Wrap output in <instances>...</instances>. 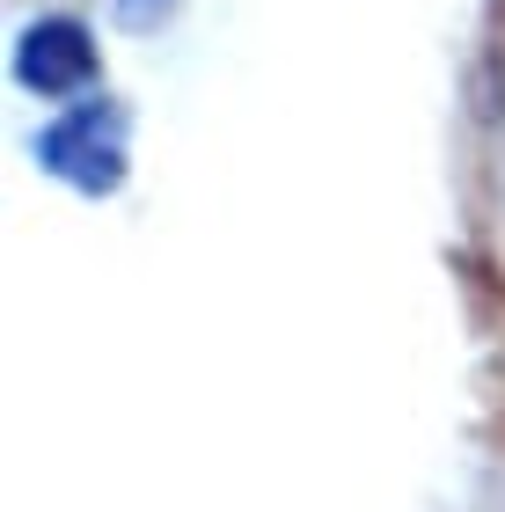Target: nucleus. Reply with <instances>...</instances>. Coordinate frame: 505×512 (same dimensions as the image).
Returning <instances> with one entry per match:
<instances>
[{
	"instance_id": "1",
	"label": "nucleus",
	"mask_w": 505,
	"mask_h": 512,
	"mask_svg": "<svg viewBox=\"0 0 505 512\" xmlns=\"http://www.w3.org/2000/svg\"><path fill=\"white\" fill-rule=\"evenodd\" d=\"M88 37L74 30V22H44V30L22 37V81L30 88H66V81H81L88 74Z\"/></svg>"
},
{
	"instance_id": "2",
	"label": "nucleus",
	"mask_w": 505,
	"mask_h": 512,
	"mask_svg": "<svg viewBox=\"0 0 505 512\" xmlns=\"http://www.w3.org/2000/svg\"><path fill=\"white\" fill-rule=\"evenodd\" d=\"M476 315H484V337H491V374H498V417H505V293H469Z\"/></svg>"
},
{
	"instance_id": "3",
	"label": "nucleus",
	"mask_w": 505,
	"mask_h": 512,
	"mask_svg": "<svg viewBox=\"0 0 505 512\" xmlns=\"http://www.w3.org/2000/svg\"><path fill=\"white\" fill-rule=\"evenodd\" d=\"M118 8H125L132 22H154V15H162V8H169V0H118Z\"/></svg>"
}]
</instances>
